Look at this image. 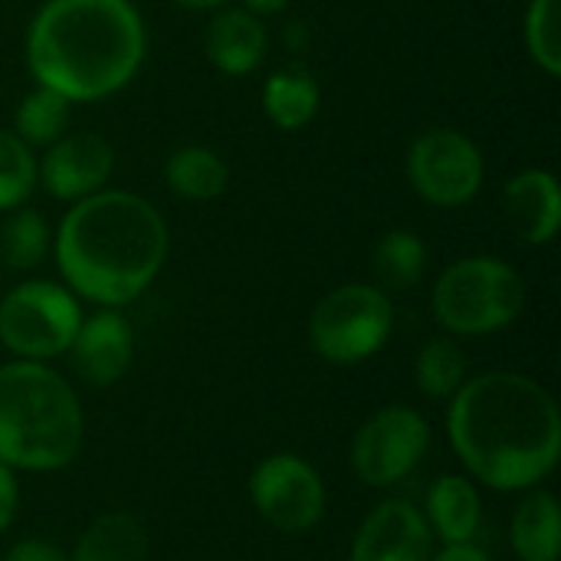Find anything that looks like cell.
Instances as JSON below:
<instances>
[{
  "mask_svg": "<svg viewBox=\"0 0 561 561\" xmlns=\"http://www.w3.org/2000/svg\"><path fill=\"white\" fill-rule=\"evenodd\" d=\"M559 3L561 0H533L529 10H526V46H529V56L549 76H561Z\"/></svg>",
  "mask_w": 561,
  "mask_h": 561,
  "instance_id": "484cf974",
  "label": "cell"
},
{
  "mask_svg": "<svg viewBox=\"0 0 561 561\" xmlns=\"http://www.w3.org/2000/svg\"><path fill=\"white\" fill-rule=\"evenodd\" d=\"M289 0H243V10L250 13H279Z\"/></svg>",
  "mask_w": 561,
  "mask_h": 561,
  "instance_id": "f546056e",
  "label": "cell"
},
{
  "mask_svg": "<svg viewBox=\"0 0 561 561\" xmlns=\"http://www.w3.org/2000/svg\"><path fill=\"white\" fill-rule=\"evenodd\" d=\"M371 270L378 283L391 293H404L421 283L427 270V247L411 230H388L371 253Z\"/></svg>",
  "mask_w": 561,
  "mask_h": 561,
  "instance_id": "44dd1931",
  "label": "cell"
},
{
  "mask_svg": "<svg viewBox=\"0 0 561 561\" xmlns=\"http://www.w3.org/2000/svg\"><path fill=\"white\" fill-rule=\"evenodd\" d=\"M49 250L46 220L36 210H16L0 227V256L13 270H33Z\"/></svg>",
  "mask_w": 561,
  "mask_h": 561,
  "instance_id": "cb8c5ba5",
  "label": "cell"
},
{
  "mask_svg": "<svg viewBox=\"0 0 561 561\" xmlns=\"http://www.w3.org/2000/svg\"><path fill=\"white\" fill-rule=\"evenodd\" d=\"M168 256L161 214L128 191H95L59 224L56 263L69 289L118 309L138 299Z\"/></svg>",
  "mask_w": 561,
  "mask_h": 561,
  "instance_id": "7a4b0ae2",
  "label": "cell"
},
{
  "mask_svg": "<svg viewBox=\"0 0 561 561\" xmlns=\"http://www.w3.org/2000/svg\"><path fill=\"white\" fill-rule=\"evenodd\" d=\"M408 174L427 204L460 207L473 201L483 184V154L467 135L454 128H434L411 145Z\"/></svg>",
  "mask_w": 561,
  "mask_h": 561,
  "instance_id": "9c48e42d",
  "label": "cell"
},
{
  "mask_svg": "<svg viewBox=\"0 0 561 561\" xmlns=\"http://www.w3.org/2000/svg\"><path fill=\"white\" fill-rule=\"evenodd\" d=\"M82 322L76 296L56 283L33 279L0 302V342L26 362H46L69 352Z\"/></svg>",
  "mask_w": 561,
  "mask_h": 561,
  "instance_id": "52a82bcc",
  "label": "cell"
},
{
  "mask_svg": "<svg viewBox=\"0 0 561 561\" xmlns=\"http://www.w3.org/2000/svg\"><path fill=\"white\" fill-rule=\"evenodd\" d=\"M480 493L467 477H440L427 493V526L444 539V546H463L480 529Z\"/></svg>",
  "mask_w": 561,
  "mask_h": 561,
  "instance_id": "e0dca14e",
  "label": "cell"
},
{
  "mask_svg": "<svg viewBox=\"0 0 561 561\" xmlns=\"http://www.w3.org/2000/svg\"><path fill=\"white\" fill-rule=\"evenodd\" d=\"M250 496L256 513L279 533H306L325 513V483L296 454L266 457L250 477Z\"/></svg>",
  "mask_w": 561,
  "mask_h": 561,
  "instance_id": "30bf717a",
  "label": "cell"
},
{
  "mask_svg": "<svg viewBox=\"0 0 561 561\" xmlns=\"http://www.w3.org/2000/svg\"><path fill=\"white\" fill-rule=\"evenodd\" d=\"M431 561H490V556H486V552H480L477 546L463 542V546H447L440 556H434Z\"/></svg>",
  "mask_w": 561,
  "mask_h": 561,
  "instance_id": "f1b7e54d",
  "label": "cell"
},
{
  "mask_svg": "<svg viewBox=\"0 0 561 561\" xmlns=\"http://www.w3.org/2000/svg\"><path fill=\"white\" fill-rule=\"evenodd\" d=\"M145 526L131 513H105L79 536L69 561H145Z\"/></svg>",
  "mask_w": 561,
  "mask_h": 561,
  "instance_id": "d6986e66",
  "label": "cell"
},
{
  "mask_svg": "<svg viewBox=\"0 0 561 561\" xmlns=\"http://www.w3.org/2000/svg\"><path fill=\"white\" fill-rule=\"evenodd\" d=\"M414 375L427 398H454L467 381V358L450 339H434L421 348Z\"/></svg>",
  "mask_w": 561,
  "mask_h": 561,
  "instance_id": "603a6c76",
  "label": "cell"
},
{
  "mask_svg": "<svg viewBox=\"0 0 561 561\" xmlns=\"http://www.w3.org/2000/svg\"><path fill=\"white\" fill-rule=\"evenodd\" d=\"M319 102L322 89L316 76L299 62L276 69L263 85V112L283 131H299L302 125H309L319 112Z\"/></svg>",
  "mask_w": 561,
  "mask_h": 561,
  "instance_id": "2e32d148",
  "label": "cell"
},
{
  "mask_svg": "<svg viewBox=\"0 0 561 561\" xmlns=\"http://www.w3.org/2000/svg\"><path fill=\"white\" fill-rule=\"evenodd\" d=\"M69 122V99L49 85H36L30 95H23L16 108V138L26 145H53L62 138Z\"/></svg>",
  "mask_w": 561,
  "mask_h": 561,
  "instance_id": "7402d4cb",
  "label": "cell"
},
{
  "mask_svg": "<svg viewBox=\"0 0 561 561\" xmlns=\"http://www.w3.org/2000/svg\"><path fill=\"white\" fill-rule=\"evenodd\" d=\"M36 184V161L30 145L0 128V210L20 207Z\"/></svg>",
  "mask_w": 561,
  "mask_h": 561,
  "instance_id": "d4e9b609",
  "label": "cell"
},
{
  "mask_svg": "<svg viewBox=\"0 0 561 561\" xmlns=\"http://www.w3.org/2000/svg\"><path fill=\"white\" fill-rule=\"evenodd\" d=\"M266 43H270L266 26L250 10H224V13H217L210 20V26H207V36H204L207 59L227 76L253 72L266 56Z\"/></svg>",
  "mask_w": 561,
  "mask_h": 561,
  "instance_id": "9a60e30c",
  "label": "cell"
},
{
  "mask_svg": "<svg viewBox=\"0 0 561 561\" xmlns=\"http://www.w3.org/2000/svg\"><path fill=\"white\" fill-rule=\"evenodd\" d=\"M447 434L463 467L493 490H533L561 454V417L552 394L516 371L463 381L447 411Z\"/></svg>",
  "mask_w": 561,
  "mask_h": 561,
  "instance_id": "6da1fadb",
  "label": "cell"
},
{
  "mask_svg": "<svg viewBox=\"0 0 561 561\" xmlns=\"http://www.w3.org/2000/svg\"><path fill=\"white\" fill-rule=\"evenodd\" d=\"M3 561H69V556L46 539H23V542L10 546Z\"/></svg>",
  "mask_w": 561,
  "mask_h": 561,
  "instance_id": "4316f807",
  "label": "cell"
},
{
  "mask_svg": "<svg viewBox=\"0 0 561 561\" xmlns=\"http://www.w3.org/2000/svg\"><path fill=\"white\" fill-rule=\"evenodd\" d=\"M503 210L510 227L526 240V243H549L559 233L561 220V194L556 174L549 171H523L506 184L503 194Z\"/></svg>",
  "mask_w": 561,
  "mask_h": 561,
  "instance_id": "5bb4252c",
  "label": "cell"
},
{
  "mask_svg": "<svg viewBox=\"0 0 561 561\" xmlns=\"http://www.w3.org/2000/svg\"><path fill=\"white\" fill-rule=\"evenodd\" d=\"M69 352H72V368L79 371V378L85 385L108 388L131 365L135 332L122 312L102 309V312L79 322V332H76Z\"/></svg>",
  "mask_w": 561,
  "mask_h": 561,
  "instance_id": "4fadbf2b",
  "label": "cell"
},
{
  "mask_svg": "<svg viewBox=\"0 0 561 561\" xmlns=\"http://www.w3.org/2000/svg\"><path fill=\"white\" fill-rule=\"evenodd\" d=\"M145 49V23L128 0H46L26 33L33 79L69 102H95L125 89Z\"/></svg>",
  "mask_w": 561,
  "mask_h": 561,
  "instance_id": "3957f363",
  "label": "cell"
},
{
  "mask_svg": "<svg viewBox=\"0 0 561 561\" xmlns=\"http://www.w3.org/2000/svg\"><path fill=\"white\" fill-rule=\"evenodd\" d=\"M178 7H184V10H217V7H224L227 0H174Z\"/></svg>",
  "mask_w": 561,
  "mask_h": 561,
  "instance_id": "4dcf8cb0",
  "label": "cell"
},
{
  "mask_svg": "<svg viewBox=\"0 0 561 561\" xmlns=\"http://www.w3.org/2000/svg\"><path fill=\"white\" fill-rule=\"evenodd\" d=\"M394 329V306L385 289L348 283L332 289L309 319L312 348L335 365H358L378 355Z\"/></svg>",
  "mask_w": 561,
  "mask_h": 561,
  "instance_id": "8992f818",
  "label": "cell"
},
{
  "mask_svg": "<svg viewBox=\"0 0 561 561\" xmlns=\"http://www.w3.org/2000/svg\"><path fill=\"white\" fill-rule=\"evenodd\" d=\"M513 549L519 561H559L561 516L549 490H533L513 516Z\"/></svg>",
  "mask_w": 561,
  "mask_h": 561,
  "instance_id": "ac0fdd59",
  "label": "cell"
},
{
  "mask_svg": "<svg viewBox=\"0 0 561 561\" xmlns=\"http://www.w3.org/2000/svg\"><path fill=\"white\" fill-rule=\"evenodd\" d=\"M431 447L427 421L401 404L368 417L352 444V467L362 483L388 490L414 473Z\"/></svg>",
  "mask_w": 561,
  "mask_h": 561,
  "instance_id": "ba28073f",
  "label": "cell"
},
{
  "mask_svg": "<svg viewBox=\"0 0 561 561\" xmlns=\"http://www.w3.org/2000/svg\"><path fill=\"white\" fill-rule=\"evenodd\" d=\"M115 151L112 145L95 131H76L53 141L39 164L43 187L59 201H82L112 178Z\"/></svg>",
  "mask_w": 561,
  "mask_h": 561,
  "instance_id": "8fae6325",
  "label": "cell"
},
{
  "mask_svg": "<svg viewBox=\"0 0 561 561\" xmlns=\"http://www.w3.org/2000/svg\"><path fill=\"white\" fill-rule=\"evenodd\" d=\"M82 408L76 391L43 362L0 365V463L49 473L76 460L82 447Z\"/></svg>",
  "mask_w": 561,
  "mask_h": 561,
  "instance_id": "277c9868",
  "label": "cell"
},
{
  "mask_svg": "<svg viewBox=\"0 0 561 561\" xmlns=\"http://www.w3.org/2000/svg\"><path fill=\"white\" fill-rule=\"evenodd\" d=\"M168 187L184 201H214L227 191V164L217 151L187 145L178 148L164 164Z\"/></svg>",
  "mask_w": 561,
  "mask_h": 561,
  "instance_id": "ffe728a7",
  "label": "cell"
},
{
  "mask_svg": "<svg viewBox=\"0 0 561 561\" xmlns=\"http://www.w3.org/2000/svg\"><path fill=\"white\" fill-rule=\"evenodd\" d=\"M434 539L424 513L411 503H381L358 529L352 561H431Z\"/></svg>",
  "mask_w": 561,
  "mask_h": 561,
  "instance_id": "7c38bea8",
  "label": "cell"
},
{
  "mask_svg": "<svg viewBox=\"0 0 561 561\" xmlns=\"http://www.w3.org/2000/svg\"><path fill=\"white\" fill-rule=\"evenodd\" d=\"M16 503H20V490H16V477L10 467L0 463V533L10 529L13 516H16Z\"/></svg>",
  "mask_w": 561,
  "mask_h": 561,
  "instance_id": "83f0119b",
  "label": "cell"
},
{
  "mask_svg": "<svg viewBox=\"0 0 561 561\" xmlns=\"http://www.w3.org/2000/svg\"><path fill=\"white\" fill-rule=\"evenodd\" d=\"M526 302L519 273L496 256H467L444 270L434 286V312L457 335L506 329Z\"/></svg>",
  "mask_w": 561,
  "mask_h": 561,
  "instance_id": "5b68a950",
  "label": "cell"
}]
</instances>
